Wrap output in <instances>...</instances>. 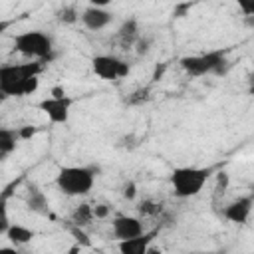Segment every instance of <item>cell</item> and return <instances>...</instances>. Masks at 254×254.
<instances>
[{
  "label": "cell",
  "mask_w": 254,
  "mask_h": 254,
  "mask_svg": "<svg viewBox=\"0 0 254 254\" xmlns=\"http://www.w3.org/2000/svg\"><path fill=\"white\" fill-rule=\"evenodd\" d=\"M226 65H228L226 50H216V52L181 58V67L192 77H200V75H208V73L220 75V73H224Z\"/></svg>",
  "instance_id": "5"
},
{
  "label": "cell",
  "mask_w": 254,
  "mask_h": 254,
  "mask_svg": "<svg viewBox=\"0 0 254 254\" xmlns=\"http://www.w3.org/2000/svg\"><path fill=\"white\" fill-rule=\"evenodd\" d=\"M71 105H73V97H69V95H60V97L52 95V97L42 99L38 103V109L44 111L52 123L62 125V123H67Z\"/></svg>",
  "instance_id": "7"
},
{
  "label": "cell",
  "mask_w": 254,
  "mask_h": 254,
  "mask_svg": "<svg viewBox=\"0 0 254 254\" xmlns=\"http://www.w3.org/2000/svg\"><path fill=\"white\" fill-rule=\"evenodd\" d=\"M8 194L10 190H6L0 196V234H6L8 226H10V216H8Z\"/></svg>",
  "instance_id": "18"
},
{
  "label": "cell",
  "mask_w": 254,
  "mask_h": 254,
  "mask_svg": "<svg viewBox=\"0 0 254 254\" xmlns=\"http://www.w3.org/2000/svg\"><path fill=\"white\" fill-rule=\"evenodd\" d=\"M69 232H71V236L81 244V246H91V242H89V236L83 232V228L81 226H75L73 222L69 224Z\"/></svg>",
  "instance_id": "20"
},
{
  "label": "cell",
  "mask_w": 254,
  "mask_h": 254,
  "mask_svg": "<svg viewBox=\"0 0 254 254\" xmlns=\"http://www.w3.org/2000/svg\"><path fill=\"white\" fill-rule=\"evenodd\" d=\"M111 232L117 240H125V238H133L143 230V222L139 216H129V214H119L111 220Z\"/></svg>",
  "instance_id": "8"
},
{
  "label": "cell",
  "mask_w": 254,
  "mask_h": 254,
  "mask_svg": "<svg viewBox=\"0 0 254 254\" xmlns=\"http://www.w3.org/2000/svg\"><path fill=\"white\" fill-rule=\"evenodd\" d=\"M79 20H81V24H83L87 30H91V32H97V30H103V28H107V26L113 22V14H111L109 10H105V8L87 6V8L81 12Z\"/></svg>",
  "instance_id": "9"
},
{
  "label": "cell",
  "mask_w": 254,
  "mask_h": 254,
  "mask_svg": "<svg viewBox=\"0 0 254 254\" xmlns=\"http://www.w3.org/2000/svg\"><path fill=\"white\" fill-rule=\"evenodd\" d=\"M135 46H137V54H147V50H149V40H143V38L139 36L137 42H135Z\"/></svg>",
  "instance_id": "24"
},
{
  "label": "cell",
  "mask_w": 254,
  "mask_h": 254,
  "mask_svg": "<svg viewBox=\"0 0 254 254\" xmlns=\"http://www.w3.org/2000/svg\"><path fill=\"white\" fill-rule=\"evenodd\" d=\"M97 167H62L56 175L58 189L67 196H85L95 183Z\"/></svg>",
  "instance_id": "2"
},
{
  "label": "cell",
  "mask_w": 254,
  "mask_h": 254,
  "mask_svg": "<svg viewBox=\"0 0 254 254\" xmlns=\"http://www.w3.org/2000/svg\"><path fill=\"white\" fill-rule=\"evenodd\" d=\"M36 236V232L24 224H10L6 230V238L14 244V246H26L28 242H32V238Z\"/></svg>",
  "instance_id": "14"
},
{
  "label": "cell",
  "mask_w": 254,
  "mask_h": 254,
  "mask_svg": "<svg viewBox=\"0 0 254 254\" xmlns=\"http://www.w3.org/2000/svg\"><path fill=\"white\" fill-rule=\"evenodd\" d=\"M44 62L36 60L30 64H6L0 65V95L2 97H24L38 89Z\"/></svg>",
  "instance_id": "1"
},
{
  "label": "cell",
  "mask_w": 254,
  "mask_h": 254,
  "mask_svg": "<svg viewBox=\"0 0 254 254\" xmlns=\"http://www.w3.org/2000/svg\"><path fill=\"white\" fill-rule=\"evenodd\" d=\"M135 194H137V185H135L133 181L125 183V185H123V196H125L127 200H133V198H135Z\"/></svg>",
  "instance_id": "22"
},
{
  "label": "cell",
  "mask_w": 254,
  "mask_h": 254,
  "mask_svg": "<svg viewBox=\"0 0 254 254\" xmlns=\"http://www.w3.org/2000/svg\"><path fill=\"white\" fill-rule=\"evenodd\" d=\"M111 212V206L107 204H95L93 206V218H107Z\"/></svg>",
  "instance_id": "23"
},
{
  "label": "cell",
  "mask_w": 254,
  "mask_h": 254,
  "mask_svg": "<svg viewBox=\"0 0 254 254\" xmlns=\"http://www.w3.org/2000/svg\"><path fill=\"white\" fill-rule=\"evenodd\" d=\"M210 173L212 171L208 167H177L171 173L173 194L179 198L196 196L202 190V187L206 185Z\"/></svg>",
  "instance_id": "3"
},
{
  "label": "cell",
  "mask_w": 254,
  "mask_h": 254,
  "mask_svg": "<svg viewBox=\"0 0 254 254\" xmlns=\"http://www.w3.org/2000/svg\"><path fill=\"white\" fill-rule=\"evenodd\" d=\"M250 210H252V196H238L236 200H232L224 210H222V216L234 224H244L250 216Z\"/></svg>",
  "instance_id": "10"
},
{
  "label": "cell",
  "mask_w": 254,
  "mask_h": 254,
  "mask_svg": "<svg viewBox=\"0 0 254 254\" xmlns=\"http://www.w3.org/2000/svg\"><path fill=\"white\" fill-rule=\"evenodd\" d=\"M157 230H151V232H141L133 238H125V240H119L117 248L121 254H147L153 238H155Z\"/></svg>",
  "instance_id": "11"
},
{
  "label": "cell",
  "mask_w": 254,
  "mask_h": 254,
  "mask_svg": "<svg viewBox=\"0 0 254 254\" xmlns=\"http://www.w3.org/2000/svg\"><path fill=\"white\" fill-rule=\"evenodd\" d=\"M137 38H139V24H137V20H135V18L125 20V22L121 24V28L117 30V40H119V44H121L125 50H129V48L137 42Z\"/></svg>",
  "instance_id": "13"
},
{
  "label": "cell",
  "mask_w": 254,
  "mask_h": 254,
  "mask_svg": "<svg viewBox=\"0 0 254 254\" xmlns=\"http://www.w3.org/2000/svg\"><path fill=\"white\" fill-rule=\"evenodd\" d=\"M14 50L18 54H22L24 58L30 60H40V62H50L52 60V52H54V42L46 32L40 30H28L22 34L14 36Z\"/></svg>",
  "instance_id": "4"
},
{
  "label": "cell",
  "mask_w": 254,
  "mask_h": 254,
  "mask_svg": "<svg viewBox=\"0 0 254 254\" xmlns=\"http://www.w3.org/2000/svg\"><path fill=\"white\" fill-rule=\"evenodd\" d=\"M34 133H36V127H30V125H26V127L18 129V135H20V139H30Z\"/></svg>",
  "instance_id": "25"
},
{
  "label": "cell",
  "mask_w": 254,
  "mask_h": 254,
  "mask_svg": "<svg viewBox=\"0 0 254 254\" xmlns=\"http://www.w3.org/2000/svg\"><path fill=\"white\" fill-rule=\"evenodd\" d=\"M91 220H93V206H91V204L81 202L79 206L73 208V212H71V222H73L75 226L85 228Z\"/></svg>",
  "instance_id": "16"
},
{
  "label": "cell",
  "mask_w": 254,
  "mask_h": 254,
  "mask_svg": "<svg viewBox=\"0 0 254 254\" xmlns=\"http://www.w3.org/2000/svg\"><path fill=\"white\" fill-rule=\"evenodd\" d=\"M91 69L97 77L107 79V81L121 79V77L129 75V71H131L129 64L115 56H95L91 60Z\"/></svg>",
  "instance_id": "6"
},
{
  "label": "cell",
  "mask_w": 254,
  "mask_h": 254,
  "mask_svg": "<svg viewBox=\"0 0 254 254\" xmlns=\"http://www.w3.org/2000/svg\"><path fill=\"white\" fill-rule=\"evenodd\" d=\"M163 210H165L163 204L157 202V200H153V198H145V200H141V202L137 204V212H139L141 216H151V218H155V216H159Z\"/></svg>",
  "instance_id": "17"
},
{
  "label": "cell",
  "mask_w": 254,
  "mask_h": 254,
  "mask_svg": "<svg viewBox=\"0 0 254 254\" xmlns=\"http://www.w3.org/2000/svg\"><path fill=\"white\" fill-rule=\"evenodd\" d=\"M91 6H97V8H105L107 4H111V0H89Z\"/></svg>",
  "instance_id": "26"
},
{
  "label": "cell",
  "mask_w": 254,
  "mask_h": 254,
  "mask_svg": "<svg viewBox=\"0 0 254 254\" xmlns=\"http://www.w3.org/2000/svg\"><path fill=\"white\" fill-rule=\"evenodd\" d=\"M58 20L62 24H75L79 20V12L75 10V6H64L58 10Z\"/></svg>",
  "instance_id": "19"
},
{
  "label": "cell",
  "mask_w": 254,
  "mask_h": 254,
  "mask_svg": "<svg viewBox=\"0 0 254 254\" xmlns=\"http://www.w3.org/2000/svg\"><path fill=\"white\" fill-rule=\"evenodd\" d=\"M26 206L36 212V214H42V216H48L50 214V202H48V196L44 194V190L34 185V183H28L26 187Z\"/></svg>",
  "instance_id": "12"
},
{
  "label": "cell",
  "mask_w": 254,
  "mask_h": 254,
  "mask_svg": "<svg viewBox=\"0 0 254 254\" xmlns=\"http://www.w3.org/2000/svg\"><path fill=\"white\" fill-rule=\"evenodd\" d=\"M10 24H12L10 20H0V36H2V34H4L8 28H10Z\"/></svg>",
  "instance_id": "27"
},
{
  "label": "cell",
  "mask_w": 254,
  "mask_h": 254,
  "mask_svg": "<svg viewBox=\"0 0 254 254\" xmlns=\"http://www.w3.org/2000/svg\"><path fill=\"white\" fill-rule=\"evenodd\" d=\"M18 141H20L18 129H0V161H4L8 155L16 151Z\"/></svg>",
  "instance_id": "15"
},
{
  "label": "cell",
  "mask_w": 254,
  "mask_h": 254,
  "mask_svg": "<svg viewBox=\"0 0 254 254\" xmlns=\"http://www.w3.org/2000/svg\"><path fill=\"white\" fill-rule=\"evenodd\" d=\"M236 4L240 6V10H242L244 16L250 18L254 14V0H236Z\"/></svg>",
  "instance_id": "21"
}]
</instances>
